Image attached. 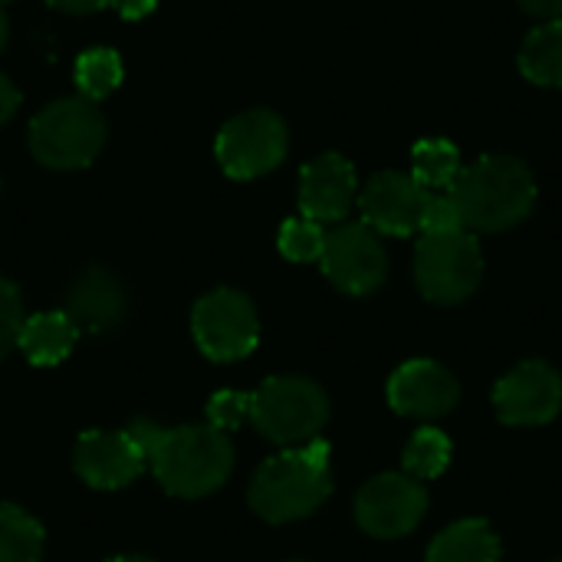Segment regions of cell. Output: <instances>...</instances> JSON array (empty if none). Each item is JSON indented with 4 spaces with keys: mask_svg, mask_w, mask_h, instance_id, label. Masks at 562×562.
<instances>
[{
    "mask_svg": "<svg viewBox=\"0 0 562 562\" xmlns=\"http://www.w3.org/2000/svg\"><path fill=\"white\" fill-rule=\"evenodd\" d=\"M451 198L461 207L464 227L501 234L530 217L537 204V181L520 158L484 155L461 168L451 184Z\"/></svg>",
    "mask_w": 562,
    "mask_h": 562,
    "instance_id": "2",
    "label": "cell"
},
{
    "mask_svg": "<svg viewBox=\"0 0 562 562\" xmlns=\"http://www.w3.org/2000/svg\"><path fill=\"white\" fill-rule=\"evenodd\" d=\"M7 36H10V23H7V13H3V7H0V49L7 46Z\"/></svg>",
    "mask_w": 562,
    "mask_h": 562,
    "instance_id": "32",
    "label": "cell"
},
{
    "mask_svg": "<svg viewBox=\"0 0 562 562\" xmlns=\"http://www.w3.org/2000/svg\"><path fill=\"white\" fill-rule=\"evenodd\" d=\"M359 198L356 168L349 158L326 151L303 165L300 171V207L303 217L316 224H336L349 214Z\"/></svg>",
    "mask_w": 562,
    "mask_h": 562,
    "instance_id": "15",
    "label": "cell"
},
{
    "mask_svg": "<svg viewBox=\"0 0 562 562\" xmlns=\"http://www.w3.org/2000/svg\"><path fill=\"white\" fill-rule=\"evenodd\" d=\"M43 560V527L20 507L0 504V562Z\"/></svg>",
    "mask_w": 562,
    "mask_h": 562,
    "instance_id": "21",
    "label": "cell"
},
{
    "mask_svg": "<svg viewBox=\"0 0 562 562\" xmlns=\"http://www.w3.org/2000/svg\"><path fill=\"white\" fill-rule=\"evenodd\" d=\"M461 402V382L435 359H412L389 379V405L418 422H438Z\"/></svg>",
    "mask_w": 562,
    "mask_h": 562,
    "instance_id": "12",
    "label": "cell"
},
{
    "mask_svg": "<svg viewBox=\"0 0 562 562\" xmlns=\"http://www.w3.org/2000/svg\"><path fill=\"white\" fill-rule=\"evenodd\" d=\"M428 510V491L408 474H379L356 494V524L375 540L408 537Z\"/></svg>",
    "mask_w": 562,
    "mask_h": 562,
    "instance_id": "10",
    "label": "cell"
},
{
    "mask_svg": "<svg viewBox=\"0 0 562 562\" xmlns=\"http://www.w3.org/2000/svg\"><path fill=\"white\" fill-rule=\"evenodd\" d=\"M319 267L336 290L349 296H369L389 277V254L372 227L339 224L326 234Z\"/></svg>",
    "mask_w": 562,
    "mask_h": 562,
    "instance_id": "9",
    "label": "cell"
},
{
    "mask_svg": "<svg viewBox=\"0 0 562 562\" xmlns=\"http://www.w3.org/2000/svg\"><path fill=\"white\" fill-rule=\"evenodd\" d=\"M76 339H79V326L59 310V313H36L23 319L16 346L33 366H59L72 352Z\"/></svg>",
    "mask_w": 562,
    "mask_h": 562,
    "instance_id": "17",
    "label": "cell"
},
{
    "mask_svg": "<svg viewBox=\"0 0 562 562\" xmlns=\"http://www.w3.org/2000/svg\"><path fill=\"white\" fill-rule=\"evenodd\" d=\"M333 494L329 445L310 441L263 461L250 481V510L267 524H293L316 514Z\"/></svg>",
    "mask_w": 562,
    "mask_h": 562,
    "instance_id": "3",
    "label": "cell"
},
{
    "mask_svg": "<svg viewBox=\"0 0 562 562\" xmlns=\"http://www.w3.org/2000/svg\"><path fill=\"white\" fill-rule=\"evenodd\" d=\"M23 300H20V290L0 277V362L10 356V349L16 346L20 339V329H23Z\"/></svg>",
    "mask_w": 562,
    "mask_h": 562,
    "instance_id": "26",
    "label": "cell"
},
{
    "mask_svg": "<svg viewBox=\"0 0 562 562\" xmlns=\"http://www.w3.org/2000/svg\"><path fill=\"white\" fill-rule=\"evenodd\" d=\"M280 254L293 263H313L323 257L326 247V231L323 224L310 221V217H293L280 227Z\"/></svg>",
    "mask_w": 562,
    "mask_h": 562,
    "instance_id": "24",
    "label": "cell"
},
{
    "mask_svg": "<svg viewBox=\"0 0 562 562\" xmlns=\"http://www.w3.org/2000/svg\"><path fill=\"white\" fill-rule=\"evenodd\" d=\"M520 72L547 89H562V20H547L520 46Z\"/></svg>",
    "mask_w": 562,
    "mask_h": 562,
    "instance_id": "19",
    "label": "cell"
},
{
    "mask_svg": "<svg viewBox=\"0 0 562 562\" xmlns=\"http://www.w3.org/2000/svg\"><path fill=\"white\" fill-rule=\"evenodd\" d=\"M454 231H468L458 201L451 198V191H428L422 211V234H454Z\"/></svg>",
    "mask_w": 562,
    "mask_h": 562,
    "instance_id": "25",
    "label": "cell"
},
{
    "mask_svg": "<svg viewBox=\"0 0 562 562\" xmlns=\"http://www.w3.org/2000/svg\"><path fill=\"white\" fill-rule=\"evenodd\" d=\"M122 82V59L115 49L109 46H92L76 59V86L79 95L99 102L109 92H115V86Z\"/></svg>",
    "mask_w": 562,
    "mask_h": 562,
    "instance_id": "23",
    "label": "cell"
},
{
    "mask_svg": "<svg viewBox=\"0 0 562 562\" xmlns=\"http://www.w3.org/2000/svg\"><path fill=\"white\" fill-rule=\"evenodd\" d=\"M461 175V155L448 138H422L412 148V178L425 191H451Z\"/></svg>",
    "mask_w": 562,
    "mask_h": 562,
    "instance_id": "20",
    "label": "cell"
},
{
    "mask_svg": "<svg viewBox=\"0 0 562 562\" xmlns=\"http://www.w3.org/2000/svg\"><path fill=\"white\" fill-rule=\"evenodd\" d=\"M191 333L198 349L211 362H237L247 359L257 349L260 339V319L240 290L221 286L204 293L191 310Z\"/></svg>",
    "mask_w": 562,
    "mask_h": 562,
    "instance_id": "8",
    "label": "cell"
},
{
    "mask_svg": "<svg viewBox=\"0 0 562 562\" xmlns=\"http://www.w3.org/2000/svg\"><path fill=\"white\" fill-rule=\"evenodd\" d=\"M16 109H20V89L7 76H0V125H7L16 115Z\"/></svg>",
    "mask_w": 562,
    "mask_h": 562,
    "instance_id": "28",
    "label": "cell"
},
{
    "mask_svg": "<svg viewBox=\"0 0 562 562\" xmlns=\"http://www.w3.org/2000/svg\"><path fill=\"white\" fill-rule=\"evenodd\" d=\"M49 7H56V10H63V13H95V10H102L109 0H46Z\"/></svg>",
    "mask_w": 562,
    "mask_h": 562,
    "instance_id": "31",
    "label": "cell"
},
{
    "mask_svg": "<svg viewBox=\"0 0 562 562\" xmlns=\"http://www.w3.org/2000/svg\"><path fill=\"white\" fill-rule=\"evenodd\" d=\"M494 412L504 425L540 428L562 412V375L540 359L510 369L494 389Z\"/></svg>",
    "mask_w": 562,
    "mask_h": 562,
    "instance_id": "11",
    "label": "cell"
},
{
    "mask_svg": "<svg viewBox=\"0 0 562 562\" xmlns=\"http://www.w3.org/2000/svg\"><path fill=\"white\" fill-rule=\"evenodd\" d=\"M125 310H128V296H125V286L119 283V277L105 267H89L86 273H79L69 283L63 313L79 329L105 333L125 319Z\"/></svg>",
    "mask_w": 562,
    "mask_h": 562,
    "instance_id": "16",
    "label": "cell"
},
{
    "mask_svg": "<svg viewBox=\"0 0 562 562\" xmlns=\"http://www.w3.org/2000/svg\"><path fill=\"white\" fill-rule=\"evenodd\" d=\"M405 474L415 481H435L451 464V441L438 428H418L405 445Z\"/></svg>",
    "mask_w": 562,
    "mask_h": 562,
    "instance_id": "22",
    "label": "cell"
},
{
    "mask_svg": "<svg viewBox=\"0 0 562 562\" xmlns=\"http://www.w3.org/2000/svg\"><path fill=\"white\" fill-rule=\"evenodd\" d=\"M109 562H151V560H145V557H115V560H109Z\"/></svg>",
    "mask_w": 562,
    "mask_h": 562,
    "instance_id": "33",
    "label": "cell"
},
{
    "mask_svg": "<svg viewBox=\"0 0 562 562\" xmlns=\"http://www.w3.org/2000/svg\"><path fill=\"white\" fill-rule=\"evenodd\" d=\"M296 562H303V560H296Z\"/></svg>",
    "mask_w": 562,
    "mask_h": 562,
    "instance_id": "34",
    "label": "cell"
},
{
    "mask_svg": "<svg viewBox=\"0 0 562 562\" xmlns=\"http://www.w3.org/2000/svg\"><path fill=\"white\" fill-rule=\"evenodd\" d=\"M524 13L537 20H562V0H517Z\"/></svg>",
    "mask_w": 562,
    "mask_h": 562,
    "instance_id": "29",
    "label": "cell"
},
{
    "mask_svg": "<svg viewBox=\"0 0 562 562\" xmlns=\"http://www.w3.org/2000/svg\"><path fill=\"white\" fill-rule=\"evenodd\" d=\"M105 145V115L86 95L43 105L30 122V151L53 171H76L95 161Z\"/></svg>",
    "mask_w": 562,
    "mask_h": 562,
    "instance_id": "4",
    "label": "cell"
},
{
    "mask_svg": "<svg viewBox=\"0 0 562 562\" xmlns=\"http://www.w3.org/2000/svg\"><path fill=\"white\" fill-rule=\"evenodd\" d=\"M557 562H562V560H557Z\"/></svg>",
    "mask_w": 562,
    "mask_h": 562,
    "instance_id": "35",
    "label": "cell"
},
{
    "mask_svg": "<svg viewBox=\"0 0 562 562\" xmlns=\"http://www.w3.org/2000/svg\"><path fill=\"white\" fill-rule=\"evenodd\" d=\"M501 537L487 520H458L435 537L428 562H501Z\"/></svg>",
    "mask_w": 562,
    "mask_h": 562,
    "instance_id": "18",
    "label": "cell"
},
{
    "mask_svg": "<svg viewBox=\"0 0 562 562\" xmlns=\"http://www.w3.org/2000/svg\"><path fill=\"white\" fill-rule=\"evenodd\" d=\"M217 161L234 181L270 175L290 151V128L270 109H247L234 115L217 135Z\"/></svg>",
    "mask_w": 562,
    "mask_h": 562,
    "instance_id": "7",
    "label": "cell"
},
{
    "mask_svg": "<svg viewBox=\"0 0 562 562\" xmlns=\"http://www.w3.org/2000/svg\"><path fill=\"white\" fill-rule=\"evenodd\" d=\"M76 474L95 491H119L142 477L145 451L128 431H86L72 454Z\"/></svg>",
    "mask_w": 562,
    "mask_h": 562,
    "instance_id": "14",
    "label": "cell"
},
{
    "mask_svg": "<svg viewBox=\"0 0 562 562\" xmlns=\"http://www.w3.org/2000/svg\"><path fill=\"white\" fill-rule=\"evenodd\" d=\"M207 418L214 428L221 431H234L240 428L244 422H250V395L247 392H234V389H224L211 398L207 405Z\"/></svg>",
    "mask_w": 562,
    "mask_h": 562,
    "instance_id": "27",
    "label": "cell"
},
{
    "mask_svg": "<svg viewBox=\"0 0 562 562\" xmlns=\"http://www.w3.org/2000/svg\"><path fill=\"white\" fill-rule=\"evenodd\" d=\"M0 3H3V0H0Z\"/></svg>",
    "mask_w": 562,
    "mask_h": 562,
    "instance_id": "36",
    "label": "cell"
},
{
    "mask_svg": "<svg viewBox=\"0 0 562 562\" xmlns=\"http://www.w3.org/2000/svg\"><path fill=\"white\" fill-rule=\"evenodd\" d=\"M128 435L142 445L145 464L158 484L184 501H198L227 484L234 471V445L214 425L161 428L155 422H132Z\"/></svg>",
    "mask_w": 562,
    "mask_h": 562,
    "instance_id": "1",
    "label": "cell"
},
{
    "mask_svg": "<svg viewBox=\"0 0 562 562\" xmlns=\"http://www.w3.org/2000/svg\"><path fill=\"white\" fill-rule=\"evenodd\" d=\"M484 280V254L474 234H425L415 250V283L428 303L458 306L477 293Z\"/></svg>",
    "mask_w": 562,
    "mask_h": 562,
    "instance_id": "6",
    "label": "cell"
},
{
    "mask_svg": "<svg viewBox=\"0 0 562 562\" xmlns=\"http://www.w3.org/2000/svg\"><path fill=\"white\" fill-rule=\"evenodd\" d=\"M250 422L254 428L283 448H300L319 438L329 422L326 392L300 375L267 379L257 392H250Z\"/></svg>",
    "mask_w": 562,
    "mask_h": 562,
    "instance_id": "5",
    "label": "cell"
},
{
    "mask_svg": "<svg viewBox=\"0 0 562 562\" xmlns=\"http://www.w3.org/2000/svg\"><path fill=\"white\" fill-rule=\"evenodd\" d=\"M428 191L405 171H379L362 191H359V211L362 224L375 234L389 237H408L422 231V211H425Z\"/></svg>",
    "mask_w": 562,
    "mask_h": 562,
    "instance_id": "13",
    "label": "cell"
},
{
    "mask_svg": "<svg viewBox=\"0 0 562 562\" xmlns=\"http://www.w3.org/2000/svg\"><path fill=\"white\" fill-rule=\"evenodd\" d=\"M125 20H142V16H148L155 7H158V0H109Z\"/></svg>",
    "mask_w": 562,
    "mask_h": 562,
    "instance_id": "30",
    "label": "cell"
}]
</instances>
